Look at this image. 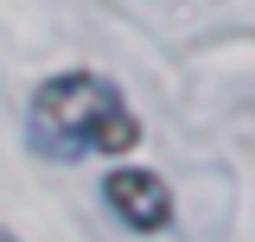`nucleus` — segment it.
Masks as SVG:
<instances>
[{
    "label": "nucleus",
    "mask_w": 255,
    "mask_h": 242,
    "mask_svg": "<svg viewBox=\"0 0 255 242\" xmlns=\"http://www.w3.org/2000/svg\"><path fill=\"white\" fill-rule=\"evenodd\" d=\"M32 147L58 153V159H83V153H128L140 140V121L128 115L115 83H102L90 70H64L32 96Z\"/></svg>",
    "instance_id": "nucleus-1"
},
{
    "label": "nucleus",
    "mask_w": 255,
    "mask_h": 242,
    "mask_svg": "<svg viewBox=\"0 0 255 242\" xmlns=\"http://www.w3.org/2000/svg\"><path fill=\"white\" fill-rule=\"evenodd\" d=\"M102 198H109V211L122 217L128 230H140V236L172 223V198H166V185H159L153 172H134V166H128V172H115V179H109V191H102Z\"/></svg>",
    "instance_id": "nucleus-2"
},
{
    "label": "nucleus",
    "mask_w": 255,
    "mask_h": 242,
    "mask_svg": "<svg viewBox=\"0 0 255 242\" xmlns=\"http://www.w3.org/2000/svg\"><path fill=\"white\" fill-rule=\"evenodd\" d=\"M0 242H19V236H6V230H0Z\"/></svg>",
    "instance_id": "nucleus-3"
}]
</instances>
